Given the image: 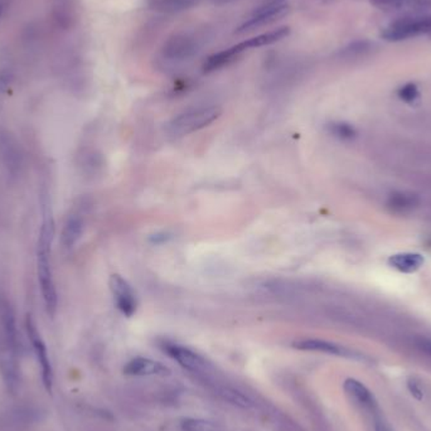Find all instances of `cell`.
Returning a JSON list of instances; mask_svg holds the SVG:
<instances>
[{
  "label": "cell",
  "mask_w": 431,
  "mask_h": 431,
  "mask_svg": "<svg viewBox=\"0 0 431 431\" xmlns=\"http://www.w3.org/2000/svg\"><path fill=\"white\" fill-rule=\"evenodd\" d=\"M42 215L43 218L37 244V274L45 312L50 317L53 318L57 310V290L52 272L51 251L56 235V225L52 213L51 204L47 197L42 201Z\"/></svg>",
  "instance_id": "1"
},
{
  "label": "cell",
  "mask_w": 431,
  "mask_h": 431,
  "mask_svg": "<svg viewBox=\"0 0 431 431\" xmlns=\"http://www.w3.org/2000/svg\"><path fill=\"white\" fill-rule=\"evenodd\" d=\"M221 108L218 106L192 108L179 113L178 116L170 120L167 125V131L169 135L174 138L189 135L192 133L210 126L213 121L221 116Z\"/></svg>",
  "instance_id": "2"
},
{
  "label": "cell",
  "mask_w": 431,
  "mask_h": 431,
  "mask_svg": "<svg viewBox=\"0 0 431 431\" xmlns=\"http://www.w3.org/2000/svg\"><path fill=\"white\" fill-rule=\"evenodd\" d=\"M422 34H431V14L400 18L382 29L381 37L387 42H401Z\"/></svg>",
  "instance_id": "3"
},
{
  "label": "cell",
  "mask_w": 431,
  "mask_h": 431,
  "mask_svg": "<svg viewBox=\"0 0 431 431\" xmlns=\"http://www.w3.org/2000/svg\"><path fill=\"white\" fill-rule=\"evenodd\" d=\"M289 11V6L283 0H272L265 6L256 9L252 16L236 29V34L249 33L255 29L269 26L281 18L286 17Z\"/></svg>",
  "instance_id": "4"
},
{
  "label": "cell",
  "mask_w": 431,
  "mask_h": 431,
  "mask_svg": "<svg viewBox=\"0 0 431 431\" xmlns=\"http://www.w3.org/2000/svg\"><path fill=\"white\" fill-rule=\"evenodd\" d=\"M26 328H27L29 340H30V343L33 346L35 357L38 359L40 369H42V379H43L45 390L51 393L52 388H53V369H52V364L50 362V358H48V353H47V347H45V342L42 340L40 332H38L33 319H32V317L29 314L27 315V319H26Z\"/></svg>",
  "instance_id": "5"
},
{
  "label": "cell",
  "mask_w": 431,
  "mask_h": 431,
  "mask_svg": "<svg viewBox=\"0 0 431 431\" xmlns=\"http://www.w3.org/2000/svg\"><path fill=\"white\" fill-rule=\"evenodd\" d=\"M108 285L116 308L125 317H133L138 309V298L130 284L119 274H113L110 276Z\"/></svg>",
  "instance_id": "6"
},
{
  "label": "cell",
  "mask_w": 431,
  "mask_h": 431,
  "mask_svg": "<svg viewBox=\"0 0 431 431\" xmlns=\"http://www.w3.org/2000/svg\"><path fill=\"white\" fill-rule=\"evenodd\" d=\"M198 51L197 40L186 33L173 34L162 47V55L169 61H186Z\"/></svg>",
  "instance_id": "7"
},
{
  "label": "cell",
  "mask_w": 431,
  "mask_h": 431,
  "mask_svg": "<svg viewBox=\"0 0 431 431\" xmlns=\"http://www.w3.org/2000/svg\"><path fill=\"white\" fill-rule=\"evenodd\" d=\"M164 351L181 367L191 372H206L210 364L199 353L177 343H165Z\"/></svg>",
  "instance_id": "8"
},
{
  "label": "cell",
  "mask_w": 431,
  "mask_h": 431,
  "mask_svg": "<svg viewBox=\"0 0 431 431\" xmlns=\"http://www.w3.org/2000/svg\"><path fill=\"white\" fill-rule=\"evenodd\" d=\"M293 347L299 351L319 352V353L333 354V356H340V357H353L354 356V353L347 349L346 347L340 346L335 342L315 340V338L296 340Z\"/></svg>",
  "instance_id": "9"
},
{
  "label": "cell",
  "mask_w": 431,
  "mask_h": 431,
  "mask_svg": "<svg viewBox=\"0 0 431 431\" xmlns=\"http://www.w3.org/2000/svg\"><path fill=\"white\" fill-rule=\"evenodd\" d=\"M169 369L165 367L163 363L154 361L152 358L136 357L126 363L124 367V374L128 376H164Z\"/></svg>",
  "instance_id": "10"
},
{
  "label": "cell",
  "mask_w": 431,
  "mask_h": 431,
  "mask_svg": "<svg viewBox=\"0 0 431 431\" xmlns=\"http://www.w3.org/2000/svg\"><path fill=\"white\" fill-rule=\"evenodd\" d=\"M289 34L290 27H280V28L274 29V30H270L267 33L259 34V35L244 40V42H241L236 45H237L238 51L244 53V52L252 50V48H261V47H265V45H274V43L286 38Z\"/></svg>",
  "instance_id": "11"
},
{
  "label": "cell",
  "mask_w": 431,
  "mask_h": 431,
  "mask_svg": "<svg viewBox=\"0 0 431 431\" xmlns=\"http://www.w3.org/2000/svg\"><path fill=\"white\" fill-rule=\"evenodd\" d=\"M343 388L347 395L351 397L354 403L361 405L363 408H367L369 411H374L377 408V403L374 400L372 392L369 391L362 382L354 379H347L343 384Z\"/></svg>",
  "instance_id": "12"
},
{
  "label": "cell",
  "mask_w": 431,
  "mask_h": 431,
  "mask_svg": "<svg viewBox=\"0 0 431 431\" xmlns=\"http://www.w3.org/2000/svg\"><path fill=\"white\" fill-rule=\"evenodd\" d=\"M0 320L3 324V329L6 333V340L13 349L18 346L17 323L16 315L11 308V303L6 301L4 296H0Z\"/></svg>",
  "instance_id": "13"
},
{
  "label": "cell",
  "mask_w": 431,
  "mask_h": 431,
  "mask_svg": "<svg viewBox=\"0 0 431 431\" xmlns=\"http://www.w3.org/2000/svg\"><path fill=\"white\" fill-rule=\"evenodd\" d=\"M425 262L424 256L416 254V252H403V254H395L390 256L388 265L397 272L403 274H413L420 270Z\"/></svg>",
  "instance_id": "14"
},
{
  "label": "cell",
  "mask_w": 431,
  "mask_h": 431,
  "mask_svg": "<svg viewBox=\"0 0 431 431\" xmlns=\"http://www.w3.org/2000/svg\"><path fill=\"white\" fill-rule=\"evenodd\" d=\"M85 228L84 218L77 213L69 215L63 225L62 233H61V242L66 249L74 247L77 244L82 233Z\"/></svg>",
  "instance_id": "15"
},
{
  "label": "cell",
  "mask_w": 431,
  "mask_h": 431,
  "mask_svg": "<svg viewBox=\"0 0 431 431\" xmlns=\"http://www.w3.org/2000/svg\"><path fill=\"white\" fill-rule=\"evenodd\" d=\"M241 56V53L237 51L236 45H233L230 48H227L225 51L218 52L212 56L208 57L203 63L204 74H211L218 69L230 66L231 63L235 62L238 57Z\"/></svg>",
  "instance_id": "16"
},
{
  "label": "cell",
  "mask_w": 431,
  "mask_h": 431,
  "mask_svg": "<svg viewBox=\"0 0 431 431\" xmlns=\"http://www.w3.org/2000/svg\"><path fill=\"white\" fill-rule=\"evenodd\" d=\"M369 3L381 11H400V9L422 11L431 6V0H369Z\"/></svg>",
  "instance_id": "17"
},
{
  "label": "cell",
  "mask_w": 431,
  "mask_h": 431,
  "mask_svg": "<svg viewBox=\"0 0 431 431\" xmlns=\"http://www.w3.org/2000/svg\"><path fill=\"white\" fill-rule=\"evenodd\" d=\"M198 0H149L147 6L154 11L164 14H176L192 9L197 6Z\"/></svg>",
  "instance_id": "18"
},
{
  "label": "cell",
  "mask_w": 431,
  "mask_h": 431,
  "mask_svg": "<svg viewBox=\"0 0 431 431\" xmlns=\"http://www.w3.org/2000/svg\"><path fill=\"white\" fill-rule=\"evenodd\" d=\"M416 204H418V198L414 194H408V193H393L388 198V207L395 212L413 210Z\"/></svg>",
  "instance_id": "19"
},
{
  "label": "cell",
  "mask_w": 431,
  "mask_h": 431,
  "mask_svg": "<svg viewBox=\"0 0 431 431\" xmlns=\"http://www.w3.org/2000/svg\"><path fill=\"white\" fill-rule=\"evenodd\" d=\"M181 431H220V429L211 421L203 419L188 418L181 422Z\"/></svg>",
  "instance_id": "20"
},
{
  "label": "cell",
  "mask_w": 431,
  "mask_h": 431,
  "mask_svg": "<svg viewBox=\"0 0 431 431\" xmlns=\"http://www.w3.org/2000/svg\"><path fill=\"white\" fill-rule=\"evenodd\" d=\"M329 131L332 135L338 138L340 140H352L357 136V131L347 123H333L328 126Z\"/></svg>",
  "instance_id": "21"
},
{
  "label": "cell",
  "mask_w": 431,
  "mask_h": 431,
  "mask_svg": "<svg viewBox=\"0 0 431 431\" xmlns=\"http://www.w3.org/2000/svg\"><path fill=\"white\" fill-rule=\"evenodd\" d=\"M222 396L225 400H227L228 403H233L236 406L240 408H247L251 406V401H250L247 397L244 396L242 393H240L238 391H235L233 388H222L221 392Z\"/></svg>",
  "instance_id": "22"
},
{
  "label": "cell",
  "mask_w": 431,
  "mask_h": 431,
  "mask_svg": "<svg viewBox=\"0 0 431 431\" xmlns=\"http://www.w3.org/2000/svg\"><path fill=\"white\" fill-rule=\"evenodd\" d=\"M397 95L406 103H414L420 96L419 87L413 84V82H408L406 85H403V87H400L397 91Z\"/></svg>",
  "instance_id": "23"
},
{
  "label": "cell",
  "mask_w": 431,
  "mask_h": 431,
  "mask_svg": "<svg viewBox=\"0 0 431 431\" xmlns=\"http://www.w3.org/2000/svg\"><path fill=\"white\" fill-rule=\"evenodd\" d=\"M369 43L366 40H359V42H354L352 45L346 47L340 55L343 56H356V55H362L363 52L369 51Z\"/></svg>",
  "instance_id": "24"
},
{
  "label": "cell",
  "mask_w": 431,
  "mask_h": 431,
  "mask_svg": "<svg viewBox=\"0 0 431 431\" xmlns=\"http://www.w3.org/2000/svg\"><path fill=\"white\" fill-rule=\"evenodd\" d=\"M408 391L416 398V400H422L424 398V391L421 388L419 382L415 380H410L408 382Z\"/></svg>",
  "instance_id": "25"
},
{
  "label": "cell",
  "mask_w": 431,
  "mask_h": 431,
  "mask_svg": "<svg viewBox=\"0 0 431 431\" xmlns=\"http://www.w3.org/2000/svg\"><path fill=\"white\" fill-rule=\"evenodd\" d=\"M374 431H390V429H388L380 419H376V422H374Z\"/></svg>",
  "instance_id": "26"
},
{
  "label": "cell",
  "mask_w": 431,
  "mask_h": 431,
  "mask_svg": "<svg viewBox=\"0 0 431 431\" xmlns=\"http://www.w3.org/2000/svg\"><path fill=\"white\" fill-rule=\"evenodd\" d=\"M420 347H421V349H424V351H425L427 354H430L431 356L430 340H421V342H420Z\"/></svg>",
  "instance_id": "27"
},
{
  "label": "cell",
  "mask_w": 431,
  "mask_h": 431,
  "mask_svg": "<svg viewBox=\"0 0 431 431\" xmlns=\"http://www.w3.org/2000/svg\"><path fill=\"white\" fill-rule=\"evenodd\" d=\"M215 4H227V3H233L235 0H212Z\"/></svg>",
  "instance_id": "28"
},
{
  "label": "cell",
  "mask_w": 431,
  "mask_h": 431,
  "mask_svg": "<svg viewBox=\"0 0 431 431\" xmlns=\"http://www.w3.org/2000/svg\"><path fill=\"white\" fill-rule=\"evenodd\" d=\"M430 35H431V34H430Z\"/></svg>",
  "instance_id": "29"
}]
</instances>
